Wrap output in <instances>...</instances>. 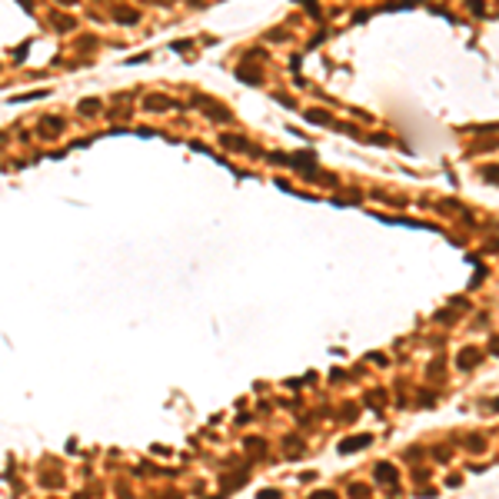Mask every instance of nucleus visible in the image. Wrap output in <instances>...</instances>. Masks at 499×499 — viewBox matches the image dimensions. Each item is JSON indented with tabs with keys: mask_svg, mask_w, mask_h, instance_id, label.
Here are the masks:
<instances>
[{
	"mask_svg": "<svg viewBox=\"0 0 499 499\" xmlns=\"http://www.w3.org/2000/svg\"><path fill=\"white\" fill-rule=\"evenodd\" d=\"M306 120H309V123H323V127H330V123H333V117L326 110H306Z\"/></svg>",
	"mask_w": 499,
	"mask_h": 499,
	"instance_id": "obj_1",
	"label": "nucleus"
},
{
	"mask_svg": "<svg viewBox=\"0 0 499 499\" xmlns=\"http://www.w3.org/2000/svg\"><path fill=\"white\" fill-rule=\"evenodd\" d=\"M366 443H370V436H356V439H346V443L340 446V452H353V449H363Z\"/></svg>",
	"mask_w": 499,
	"mask_h": 499,
	"instance_id": "obj_2",
	"label": "nucleus"
},
{
	"mask_svg": "<svg viewBox=\"0 0 499 499\" xmlns=\"http://www.w3.org/2000/svg\"><path fill=\"white\" fill-rule=\"evenodd\" d=\"M223 143H226V147H237V150H243V153H253V147L246 140H240V137H223Z\"/></svg>",
	"mask_w": 499,
	"mask_h": 499,
	"instance_id": "obj_3",
	"label": "nucleus"
},
{
	"mask_svg": "<svg viewBox=\"0 0 499 499\" xmlns=\"http://www.w3.org/2000/svg\"><path fill=\"white\" fill-rule=\"evenodd\" d=\"M120 24H137V10H117Z\"/></svg>",
	"mask_w": 499,
	"mask_h": 499,
	"instance_id": "obj_4",
	"label": "nucleus"
},
{
	"mask_svg": "<svg viewBox=\"0 0 499 499\" xmlns=\"http://www.w3.org/2000/svg\"><path fill=\"white\" fill-rule=\"evenodd\" d=\"M463 366H476V359H479V353H469V349H466V353H463Z\"/></svg>",
	"mask_w": 499,
	"mask_h": 499,
	"instance_id": "obj_5",
	"label": "nucleus"
},
{
	"mask_svg": "<svg viewBox=\"0 0 499 499\" xmlns=\"http://www.w3.org/2000/svg\"><path fill=\"white\" fill-rule=\"evenodd\" d=\"M80 110H83V113H94V110H100V103H97V100H83V103H80Z\"/></svg>",
	"mask_w": 499,
	"mask_h": 499,
	"instance_id": "obj_6",
	"label": "nucleus"
},
{
	"mask_svg": "<svg viewBox=\"0 0 499 499\" xmlns=\"http://www.w3.org/2000/svg\"><path fill=\"white\" fill-rule=\"evenodd\" d=\"M483 173L489 176V180H499V170H496V166H489V170H483Z\"/></svg>",
	"mask_w": 499,
	"mask_h": 499,
	"instance_id": "obj_7",
	"label": "nucleus"
},
{
	"mask_svg": "<svg viewBox=\"0 0 499 499\" xmlns=\"http://www.w3.org/2000/svg\"><path fill=\"white\" fill-rule=\"evenodd\" d=\"M492 349H496V353H499V340H496V343H492Z\"/></svg>",
	"mask_w": 499,
	"mask_h": 499,
	"instance_id": "obj_8",
	"label": "nucleus"
},
{
	"mask_svg": "<svg viewBox=\"0 0 499 499\" xmlns=\"http://www.w3.org/2000/svg\"><path fill=\"white\" fill-rule=\"evenodd\" d=\"M64 4H70V0H64Z\"/></svg>",
	"mask_w": 499,
	"mask_h": 499,
	"instance_id": "obj_9",
	"label": "nucleus"
}]
</instances>
